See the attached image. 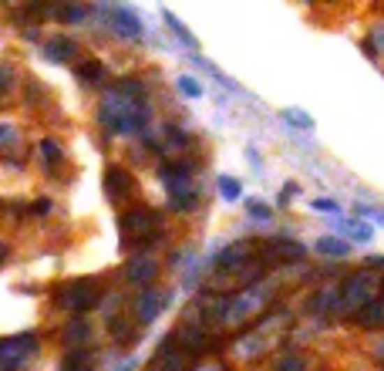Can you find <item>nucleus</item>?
Returning <instances> with one entry per match:
<instances>
[{"label":"nucleus","instance_id":"f257e3e1","mask_svg":"<svg viewBox=\"0 0 384 371\" xmlns=\"http://www.w3.org/2000/svg\"><path fill=\"white\" fill-rule=\"evenodd\" d=\"M101 122L112 132H138L149 122L142 85H135L132 78L125 81V85H118L115 92H112V98L105 101V108H101Z\"/></svg>","mask_w":384,"mask_h":371},{"label":"nucleus","instance_id":"f03ea898","mask_svg":"<svg viewBox=\"0 0 384 371\" xmlns=\"http://www.w3.org/2000/svg\"><path fill=\"white\" fill-rule=\"evenodd\" d=\"M121 236L128 240V243H145L149 236L158 230V216L152 210H132V213L121 216Z\"/></svg>","mask_w":384,"mask_h":371},{"label":"nucleus","instance_id":"7ed1b4c3","mask_svg":"<svg viewBox=\"0 0 384 371\" xmlns=\"http://www.w3.org/2000/svg\"><path fill=\"white\" fill-rule=\"evenodd\" d=\"M58 300L64 307H71V311H88V307H95L98 304V284L95 280H71V284H64L58 291Z\"/></svg>","mask_w":384,"mask_h":371},{"label":"nucleus","instance_id":"20e7f679","mask_svg":"<svg viewBox=\"0 0 384 371\" xmlns=\"http://www.w3.org/2000/svg\"><path fill=\"white\" fill-rule=\"evenodd\" d=\"M337 297H341V304L344 307H364V304H371V297H374V277L371 274H350L344 280V287L337 291Z\"/></svg>","mask_w":384,"mask_h":371},{"label":"nucleus","instance_id":"39448f33","mask_svg":"<svg viewBox=\"0 0 384 371\" xmlns=\"http://www.w3.org/2000/svg\"><path fill=\"white\" fill-rule=\"evenodd\" d=\"M38 354V341L27 334V337H7L0 341V371H14L20 361L34 358Z\"/></svg>","mask_w":384,"mask_h":371},{"label":"nucleus","instance_id":"423d86ee","mask_svg":"<svg viewBox=\"0 0 384 371\" xmlns=\"http://www.w3.org/2000/svg\"><path fill=\"white\" fill-rule=\"evenodd\" d=\"M304 247L300 243H293V240H269L267 247H263V256L267 260H280V263H293V260H304Z\"/></svg>","mask_w":384,"mask_h":371},{"label":"nucleus","instance_id":"0eeeda50","mask_svg":"<svg viewBox=\"0 0 384 371\" xmlns=\"http://www.w3.org/2000/svg\"><path fill=\"white\" fill-rule=\"evenodd\" d=\"M105 189H108V196H112V199H125V196L135 189V179L128 176L125 169L112 166V169L105 173Z\"/></svg>","mask_w":384,"mask_h":371},{"label":"nucleus","instance_id":"6e6552de","mask_svg":"<svg viewBox=\"0 0 384 371\" xmlns=\"http://www.w3.org/2000/svg\"><path fill=\"white\" fill-rule=\"evenodd\" d=\"M250 256H253V243H250V240H239V243H232L230 250H223V254H219V263H223L226 270H239Z\"/></svg>","mask_w":384,"mask_h":371},{"label":"nucleus","instance_id":"1a4fd4ad","mask_svg":"<svg viewBox=\"0 0 384 371\" xmlns=\"http://www.w3.org/2000/svg\"><path fill=\"white\" fill-rule=\"evenodd\" d=\"M149 371H189V361H186V354L182 351H169V348H162Z\"/></svg>","mask_w":384,"mask_h":371},{"label":"nucleus","instance_id":"9d476101","mask_svg":"<svg viewBox=\"0 0 384 371\" xmlns=\"http://www.w3.org/2000/svg\"><path fill=\"white\" fill-rule=\"evenodd\" d=\"M155 270H158V267H155V260H149V256H135L125 274H128L132 284H149V280H155Z\"/></svg>","mask_w":384,"mask_h":371},{"label":"nucleus","instance_id":"9b49d317","mask_svg":"<svg viewBox=\"0 0 384 371\" xmlns=\"http://www.w3.org/2000/svg\"><path fill=\"white\" fill-rule=\"evenodd\" d=\"M357 324H361V328H367V331H378V328H384V304H378V300L364 304V307L357 311Z\"/></svg>","mask_w":384,"mask_h":371},{"label":"nucleus","instance_id":"f8f14e48","mask_svg":"<svg viewBox=\"0 0 384 371\" xmlns=\"http://www.w3.org/2000/svg\"><path fill=\"white\" fill-rule=\"evenodd\" d=\"M71 54H77V44H75V41H68V38H51V41H47V58L68 61Z\"/></svg>","mask_w":384,"mask_h":371},{"label":"nucleus","instance_id":"ddd939ff","mask_svg":"<svg viewBox=\"0 0 384 371\" xmlns=\"http://www.w3.org/2000/svg\"><path fill=\"white\" fill-rule=\"evenodd\" d=\"M162 304H165L162 293H145V297L138 300V317H142V321H152L155 314L162 311Z\"/></svg>","mask_w":384,"mask_h":371},{"label":"nucleus","instance_id":"4468645a","mask_svg":"<svg viewBox=\"0 0 384 371\" xmlns=\"http://www.w3.org/2000/svg\"><path fill=\"white\" fill-rule=\"evenodd\" d=\"M317 250L327 256H347L350 254V243H344V240H337V236H324L320 243H317Z\"/></svg>","mask_w":384,"mask_h":371},{"label":"nucleus","instance_id":"2eb2a0df","mask_svg":"<svg viewBox=\"0 0 384 371\" xmlns=\"http://www.w3.org/2000/svg\"><path fill=\"white\" fill-rule=\"evenodd\" d=\"M77 78L88 81V85H95V81L105 78V64H98V61H84V64L77 68Z\"/></svg>","mask_w":384,"mask_h":371},{"label":"nucleus","instance_id":"dca6fc26","mask_svg":"<svg viewBox=\"0 0 384 371\" xmlns=\"http://www.w3.org/2000/svg\"><path fill=\"white\" fill-rule=\"evenodd\" d=\"M192 206H195V189L192 186L172 189V210H192Z\"/></svg>","mask_w":384,"mask_h":371},{"label":"nucleus","instance_id":"f3484780","mask_svg":"<svg viewBox=\"0 0 384 371\" xmlns=\"http://www.w3.org/2000/svg\"><path fill=\"white\" fill-rule=\"evenodd\" d=\"M337 300V291H320L313 300H310V311H324V307H330Z\"/></svg>","mask_w":384,"mask_h":371},{"label":"nucleus","instance_id":"a211bd4d","mask_svg":"<svg viewBox=\"0 0 384 371\" xmlns=\"http://www.w3.org/2000/svg\"><path fill=\"white\" fill-rule=\"evenodd\" d=\"M344 230H347L350 236H354V240H371V226L357 223V219H347V223H344Z\"/></svg>","mask_w":384,"mask_h":371},{"label":"nucleus","instance_id":"6ab92c4d","mask_svg":"<svg viewBox=\"0 0 384 371\" xmlns=\"http://www.w3.org/2000/svg\"><path fill=\"white\" fill-rule=\"evenodd\" d=\"M88 331H91V328H88L84 321H71V328L64 331V337H68V341H84V337H88Z\"/></svg>","mask_w":384,"mask_h":371},{"label":"nucleus","instance_id":"aec40b11","mask_svg":"<svg viewBox=\"0 0 384 371\" xmlns=\"http://www.w3.org/2000/svg\"><path fill=\"white\" fill-rule=\"evenodd\" d=\"M276 371H307V365H304L297 354H287V358L276 361Z\"/></svg>","mask_w":384,"mask_h":371},{"label":"nucleus","instance_id":"412c9836","mask_svg":"<svg viewBox=\"0 0 384 371\" xmlns=\"http://www.w3.org/2000/svg\"><path fill=\"white\" fill-rule=\"evenodd\" d=\"M40 152H44V159H51L47 166H58V159H61V149H58V142H40Z\"/></svg>","mask_w":384,"mask_h":371},{"label":"nucleus","instance_id":"4be33fe9","mask_svg":"<svg viewBox=\"0 0 384 371\" xmlns=\"http://www.w3.org/2000/svg\"><path fill=\"white\" fill-rule=\"evenodd\" d=\"M14 85V68L10 64H0V95H7Z\"/></svg>","mask_w":384,"mask_h":371},{"label":"nucleus","instance_id":"5701e85b","mask_svg":"<svg viewBox=\"0 0 384 371\" xmlns=\"http://www.w3.org/2000/svg\"><path fill=\"white\" fill-rule=\"evenodd\" d=\"M219 193L226 196V199H236V196H239V182H236V179H219Z\"/></svg>","mask_w":384,"mask_h":371},{"label":"nucleus","instance_id":"b1692460","mask_svg":"<svg viewBox=\"0 0 384 371\" xmlns=\"http://www.w3.org/2000/svg\"><path fill=\"white\" fill-rule=\"evenodd\" d=\"M283 118H287L290 125H297V129H313L310 115H300V112H283Z\"/></svg>","mask_w":384,"mask_h":371},{"label":"nucleus","instance_id":"393cba45","mask_svg":"<svg viewBox=\"0 0 384 371\" xmlns=\"http://www.w3.org/2000/svg\"><path fill=\"white\" fill-rule=\"evenodd\" d=\"M179 92H182L186 98H199V85H195L192 78H179Z\"/></svg>","mask_w":384,"mask_h":371},{"label":"nucleus","instance_id":"a878e982","mask_svg":"<svg viewBox=\"0 0 384 371\" xmlns=\"http://www.w3.org/2000/svg\"><path fill=\"white\" fill-rule=\"evenodd\" d=\"M58 17H64V20H81V17H84V7H64V10H58Z\"/></svg>","mask_w":384,"mask_h":371},{"label":"nucleus","instance_id":"bb28decb","mask_svg":"<svg viewBox=\"0 0 384 371\" xmlns=\"http://www.w3.org/2000/svg\"><path fill=\"white\" fill-rule=\"evenodd\" d=\"M250 216H256V219H269V206L267 203H250Z\"/></svg>","mask_w":384,"mask_h":371},{"label":"nucleus","instance_id":"cd10ccee","mask_svg":"<svg viewBox=\"0 0 384 371\" xmlns=\"http://www.w3.org/2000/svg\"><path fill=\"white\" fill-rule=\"evenodd\" d=\"M169 24H172V27H175V34H179V38L186 41V44H192V48H195V41H192V34H189V31H186V27H182V24H179V20H175V17H169Z\"/></svg>","mask_w":384,"mask_h":371},{"label":"nucleus","instance_id":"c85d7f7f","mask_svg":"<svg viewBox=\"0 0 384 371\" xmlns=\"http://www.w3.org/2000/svg\"><path fill=\"white\" fill-rule=\"evenodd\" d=\"M17 136H14V129H0V145H14Z\"/></svg>","mask_w":384,"mask_h":371},{"label":"nucleus","instance_id":"c756f323","mask_svg":"<svg viewBox=\"0 0 384 371\" xmlns=\"http://www.w3.org/2000/svg\"><path fill=\"white\" fill-rule=\"evenodd\" d=\"M313 206H317V210H324V213H337V203H330V199H317Z\"/></svg>","mask_w":384,"mask_h":371},{"label":"nucleus","instance_id":"7c9ffc66","mask_svg":"<svg viewBox=\"0 0 384 371\" xmlns=\"http://www.w3.org/2000/svg\"><path fill=\"white\" fill-rule=\"evenodd\" d=\"M34 213H51V203H47V199H40L38 206H34Z\"/></svg>","mask_w":384,"mask_h":371},{"label":"nucleus","instance_id":"2f4dec72","mask_svg":"<svg viewBox=\"0 0 384 371\" xmlns=\"http://www.w3.org/2000/svg\"><path fill=\"white\" fill-rule=\"evenodd\" d=\"M367 263H371V267H384V256H371Z\"/></svg>","mask_w":384,"mask_h":371},{"label":"nucleus","instance_id":"473e14b6","mask_svg":"<svg viewBox=\"0 0 384 371\" xmlns=\"http://www.w3.org/2000/svg\"><path fill=\"white\" fill-rule=\"evenodd\" d=\"M378 358H381V361H384V341H381V344H378Z\"/></svg>","mask_w":384,"mask_h":371},{"label":"nucleus","instance_id":"72a5a7b5","mask_svg":"<svg viewBox=\"0 0 384 371\" xmlns=\"http://www.w3.org/2000/svg\"><path fill=\"white\" fill-rule=\"evenodd\" d=\"M378 44H381V48H384V31H378Z\"/></svg>","mask_w":384,"mask_h":371},{"label":"nucleus","instance_id":"f704fd0d","mask_svg":"<svg viewBox=\"0 0 384 371\" xmlns=\"http://www.w3.org/2000/svg\"><path fill=\"white\" fill-rule=\"evenodd\" d=\"M202 371H226V368H219V365H216V368H202Z\"/></svg>","mask_w":384,"mask_h":371}]
</instances>
